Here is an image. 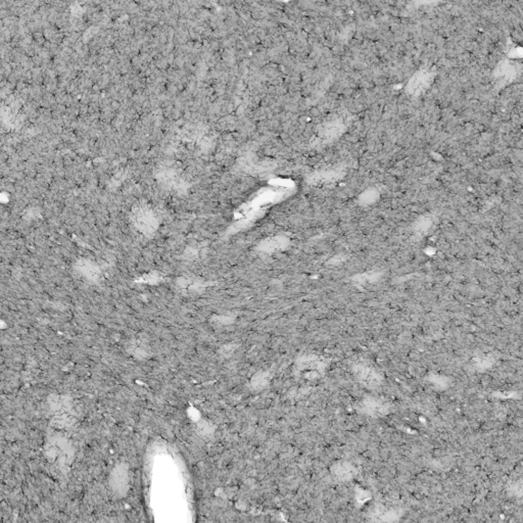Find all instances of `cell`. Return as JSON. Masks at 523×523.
Wrapping results in <instances>:
<instances>
[{
	"label": "cell",
	"mask_w": 523,
	"mask_h": 523,
	"mask_svg": "<svg viewBox=\"0 0 523 523\" xmlns=\"http://www.w3.org/2000/svg\"><path fill=\"white\" fill-rule=\"evenodd\" d=\"M135 223L144 233H151L156 229V220L149 208H139L135 212Z\"/></svg>",
	"instance_id": "cell-1"
},
{
	"label": "cell",
	"mask_w": 523,
	"mask_h": 523,
	"mask_svg": "<svg viewBox=\"0 0 523 523\" xmlns=\"http://www.w3.org/2000/svg\"><path fill=\"white\" fill-rule=\"evenodd\" d=\"M365 408L372 416L375 417H382L387 413L386 406L375 399H367L365 401Z\"/></svg>",
	"instance_id": "cell-4"
},
{
	"label": "cell",
	"mask_w": 523,
	"mask_h": 523,
	"mask_svg": "<svg viewBox=\"0 0 523 523\" xmlns=\"http://www.w3.org/2000/svg\"><path fill=\"white\" fill-rule=\"evenodd\" d=\"M352 468L347 464H339L334 467V475L341 479H349L352 477Z\"/></svg>",
	"instance_id": "cell-6"
},
{
	"label": "cell",
	"mask_w": 523,
	"mask_h": 523,
	"mask_svg": "<svg viewBox=\"0 0 523 523\" xmlns=\"http://www.w3.org/2000/svg\"><path fill=\"white\" fill-rule=\"evenodd\" d=\"M356 376L357 378L367 387H376L379 384V377L372 368L359 365L356 367Z\"/></svg>",
	"instance_id": "cell-2"
},
{
	"label": "cell",
	"mask_w": 523,
	"mask_h": 523,
	"mask_svg": "<svg viewBox=\"0 0 523 523\" xmlns=\"http://www.w3.org/2000/svg\"><path fill=\"white\" fill-rule=\"evenodd\" d=\"M78 269L83 275H85L88 278H93L99 274L98 268L93 263H91L90 260H80L78 263Z\"/></svg>",
	"instance_id": "cell-5"
},
{
	"label": "cell",
	"mask_w": 523,
	"mask_h": 523,
	"mask_svg": "<svg viewBox=\"0 0 523 523\" xmlns=\"http://www.w3.org/2000/svg\"><path fill=\"white\" fill-rule=\"evenodd\" d=\"M287 241L282 237H274L264 240L258 245V249L266 253H275L286 246Z\"/></svg>",
	"instance_id": "cell-3"
}]
</instances>
